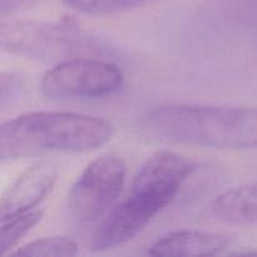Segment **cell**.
Segmentation results:
<instances>
[{
  "label": "cell",
  "instance_id": "8",
  "mask_svg": "<svg viewBox=\"0 0 257 257\" xmlns=\"http://www.w3.org/2000/svg\"><path fill=\"white\" fill-rule=\"evenodd\" d=\"M232 242L231 236L198 230L173 231L150 246L151 256H213L223 252Z\"/></svg>",
  "mask_w": 257,
  "mask_h": 257
},
{
  "label": "cell",
  "instance_id": "6",
  "mask_svg": "<svg viewBox=\"0 0 257 257\" xmlns=\"http://www.w3.org/2000/svg\"><path fill=\"white\" fill-rule=\"evenodd\" d=\"M127 167L115 155H103L84 168L68 195V210L77 222L89 225L109 211L122 192Z\"/></svg>",
  "mask_w": 257,
  "mask_h": 257
},
{
  "label": "cell",
  "instance_id": "2",
  "mask_svg": "<svg viewBox=\"0 0 257 257\" xmlns=\"http://www.w3.org/2000/svg\"><path fill=\"white\" fill-rule=\"evenodd\" d=\"M147 130L178 143L217 148H257V108L237 105L171 104L143 115Z\"/></svg>",
  "mask_w": 257,
  "mask_h": 257
},
{
  "label": "cell",
  "instance_id": "12",
  "mask_svg": "<svg viewBox=\"0 0 257 257\" xmlns=\"http://www.w3.org/2000/svg\"><path fill=\"white\" fill-rule=\"evenodd\" d=\"M155 0H63L67 7L89 15H112L143 7Z\"/></svg>",
  "mask_w": 257,
  "mask_h": 257
},
{
  "label": "cell",
  "instance_id": "9",
  "mask_svg": "<svg viewBox=\"0 0 257 257\" xmlns=\"http://www.w3.org/2000/svg\"><path fill=\"white\" fill-rule=\"evenodd\" d=\"M211 212L227 223L257 222V181L236 186L216 196Z\"/></svg>",
  "mask_w": 257,
  "mask_h": 257
},
{
  "label": "cell",
  "instance_id": "14",
  "mask_svg": "<svg viewBox=\"0 0 257 257\" xmlns=\"http://www.w3.org/2000/svg\"><path fill=\"white\" fill-rule=\"evenodd\" d=\"M33 2V0H0V8H2V13L5 14L8 12H12L15 8L19 5L25 4V3Z\"/></svg>",
  "mask_w": 257,
  "mask_h": 257
},
{
  "label": "cell",
  "instance_id": "11",
  "mask_svg": "<svg viewBox=\"0 0 257 257\" xmlns=\"http://www.w3.org/2000/svg\"><path fill=\"white\" fill-rule=\"evenodd\" d=\"M79 252L74 240L65 236H53L32 241L15 251L22 256H73Z\"/></svg>",
  "mask_w": 257,
  "mask_h": 257
},
{
  "label": "cell",
  "instance_id": "4",
  "mask_svg": "<svg viewBox=\"0 0 257 257\" xmlns=\"http://www.w3.org/2000/svg\"><path fill=\"white\" fill-rule=\"evenodd\" d=\"M2 47L38 60H69L103 52L99 43L70 22H14L2 27Z\"/></svg>",
  "mask_w": 257,
  "mask_h": 257
},
{
  "label": "cell",
  "instance_id": "3",
  "mask_svg": "<svg viewBox=\"0 0 257 257\" xmlns=\"http://www.w3.org/2000/svg\"><path fill=\"white\" fill-rule=\"evenodd\" d=\"M113 125L104 118L74 112H33L0 128V158L5 161L45 153H80L110 141Z\"/></svg>",
  "mask_w": 257,
  "mask_h": 257
},
{
  "label": "cell",
  "instance_id": "15",
  "mask_svg": "<svg viewBox=\"0 0 257 257\" xmlns=\"http://www.w3.org/2000/svg\"><path fill=\"white\" fill-rule=\"evenodd\" d=\"M238 255H257V250H250V251H241V252H236Z\"/></svg>",
  "mask_w": 257,
  "mask_h": 257
},
{
  "label": "cell",
  "instance_id": "5",
  "mask_svg": "<svg viewBox=\"0 0 257 257\" xmlns=\"http://www.w3.org/2000/svg\"><path fill=\"white\" fill-rule=\"evenodd\" d=\"M124 83L119 67L92 57L64 60L48 70L40 82L44 97L53 100L92 99L115 94Z\"/></svg>",
  "mask_w": 257,
  "mask_h": 257
},
{
  "label": "cell",
  "instance_id": "1",
  "mask_svg": "<svg viewBox=\"0 0 257 257\" xmlns=\"http://www.w3.org/2000/svg\"><path fill=\"white\" fill-rule=\"evenodd\" d=\"M192 172V163L182 155L160 151L151 156L133 178L128 197L97 228L90 248L112 250L135 238L175 200Z\"/></svg>",
  "mask_w": 257,
  "mask_h": 257
},
{
  "label": "cell",
  "instance_id": "13",
  "mask_svg": "<svg viewBox=\"0 0 257 257\" xmlns=\"http://www.w3.org/2000/svg\"><path fill=\"white\" fill-rule=\"evenodd\" d=\"M0 87H2V95H0L2 102L0 103H2V107H5L8 103H12V100L17 98L19 93H22L24 83L19 75L13 74V73H3Z\"/></svg>",
  "mask_w": 257,
  "mask_h": 257
},
{
  "label": "cell",
  "instance_id": "10",
  "mask_svg": "<svg viewBox=\"0 0 257 257\" xmlns=\"http://www.w3.org/2000/svg\"><path fill=\"white\" fill-rule=\"evenodd\" d=\"M42 218L43 211L32 210L3 220L0 241L2 255H7L9 251H12L22 241V238L42 221Z\"/></svg>",
  "mask_w": 257,
  "mask_h": 257
},
{
  "label": "cell",
  "instance_id": "7",
  "mask_svg": "<svg viewBox=\"0 0 257 257\" xmlns=\"http://www.w3.org/2000/svg\"><path fill=\"white\" fill-rule=\"evenodd\" d=\"M58 171L49 162H39L23 171L9 186L0 202L2 221L32 211L50 193Z\"/></svg>",
  "mask_w": 257,
  "mask_h": 257
}]
</instances>
